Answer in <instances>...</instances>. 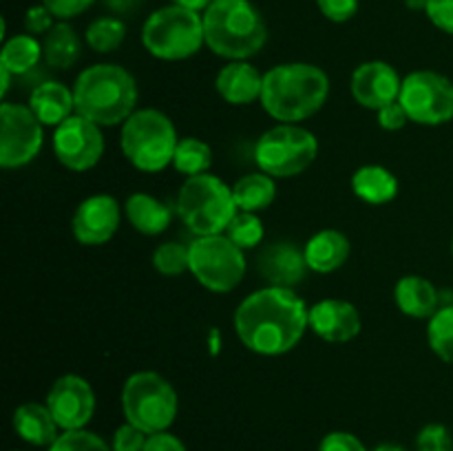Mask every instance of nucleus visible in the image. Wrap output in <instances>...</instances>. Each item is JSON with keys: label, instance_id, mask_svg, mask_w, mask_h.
<instances>
[{"label": "nucleus", "instance_id": "1", "mask_svg": "<svg viewBox=\"0 0 453 451\" xmlns=\"http://www.w3.org/2000/svg\"><path fill=\"white\" fill-rule=\"evenodd\" d=\"M305 327H310V310L290 287H261L234 312L239 340L261 356H281L295 349Z\"/></svg>", "mask_w": 453, "mask_h": 451}, {"label": "nucleus", "instance_id": "2", "mask_svg": "<svg viewBox=\"0 0 453 451\" xmlns=\"http://www.w3.org/2000/svg\"><path fill=\"white\" fill-rule=\"evenodd\" d=\"M330 96L326 71L308 62L277 65L264 75L261 106L279 124H299L312 118Z\"/></svg>", "mask_w": 453, "mask_h": 451}, {"label": "nucleus", "instance_id": "3", "mask_svg": "<svg viewBox=\"0 0 453 451\" xmlns=\"http://www.w3.org/2000/svg\"><path fill=\"white\" fill-rule=\"evenodd\" d=\"M75 113L97 126L124 124L137 104V82L119 65H93L73 84Z\"/></svg>", "mask_w": 453, "mask_h": 451}, {"label": "nucleus", "instance_id": "4", "mask_svg": "<svg viewBox=\"0 0 453 451\" xmlns=\"http://www.w3.org/2000/svg\"><path fill=\"white\" fill-rule=\"evenodd\" d=\"M203 35L217 56L248 60L264 49L268 27L250 0H215L203 11Z\"/></svg>", "mask_w": 453, "mask_h": 451}, {"label": "nucleus", "instance_id": "5", "mask_svg": "<svg viewBox=\"0 0 453 451\" xmlns=\"http://www.w3.org/2000/svg\"><path fill=\"white\" fill-rule=\"evenodd\" d=\"M237 212L233 188L211 172L186 177L177 195V215L197 237L224 234Z\"/></svg>", "mask_w": 453, "mask_h": 451}, {"label": "nucleus", "instance_id": "6", "mask_svg": "<svg viewBox=\"0 0 453 451\" xmlns=\"http://www.w3.org/2000/svg\"><path fill=\"white\" fill-rule=\"evenodd\" d=\"M177 144L175 124L157 109L135 111L122 124V153L142 172H159L171 166Z\"/></svg>", "mask_w": 453, "mask_h": 451}, {"label": "nucleus", "instance_id": "7", "mask_svg": "<svg viewBox=\"0 0 453 451\" xmlns=\"http://www.w3.org/2000/svg\"><path fill=\"white\" fill-rule=\"evenodd\" d=\"M142 44L153 57L166 62L186 60L206 44L203 16L190 9L168 4L150 13L142 29Z\"/></svg>", "mask_w": 453, "mask_h": 451}, {"label": "nucleus", "instance_id": "8", "mask_svg": "<svg viewBox=\"0 0 453 451\" xmlns=\"http://www.w3.org/2000/svg\"><path fill=\"white\" fill-rule=\"evenodd\" d=\"M177 409H180V398L175 387L157 371H137L124 383V416L146 436L166 432L177 418Z\"/></svg>", "mask_w": 453, "mask_h": 451}, {"label": "nucleus", "instance_id": "9", "mask_svg": "<svg viewBox=\"0 0 453 451\" xmlns=\"http://www.w3.org/2000/svg\"><path fill=\"white\" fill-rule=\"evenodd\" d=\"M319 140L299 124H279L265 131L255 146L261 172L270 177H296L312 166Z\"/></svg>", "mask_w": 453, "mask_h": 451}, {"label": "nucleus", "instance_id": "10", "mask_svg": "<svg viewBox=\"0 0 453 451\" xmlns=\"http://www.w3.org/2000/svg\"><path fill=\"white\" fill-rule=\"evenodd\" d=\"M190 272L211 292L234 290L246 274L243 250L228 234L197 237L190 243Z\"/></svg>", "mask_w": 453, "mask_h": 451}, {"label": "nucleus", "instance_id": "11", "mask_svg": "<svg viewBox=\"0 0 453 451\" xmlns=\"http://www.w3.org/2000/svg\"><path fill=\"white\" fill-rule=\"evenodd\" d=\"M398 102L410 122L441 126L453 119V82L436 71H414L403 80Z\"/></svg>", "mask_w": 453, "mask_h": 451}, {"label": "nucleus", "instance_id": "12", "mask_svg": "<svg viewBox=\"0 0 453 451\" xmlns=\"http://www.w3.org/2000/svg\"><path fill=\"white\" fill-rule=\"evenodd\" d=\"M44 124L25 104L4 102L0 106V166L20 168L38 157Z\"/></svg>", "mask_w": 453, "mask_h": 451}, {"label": "nucleus", "instance_id": "13", "mask_svg": "<svg viewBox=\"0 0 453 451\" xmlns=\"http://www.w3.org/2000/svg\"><path fill=\"white\" fill-rule=\"evenodd\" d=\"M102 126L91 119L73 113L53 131V153L58 162L75 172H84L96 166L104 155Z\"/></svg>", "mask_w": 453, "mask_h": 451}, {"label": "nucleus", "instance_id": "14", "mask_svg": "<svg viewBox=\"0 0 453 451\" xmlns=\"http://www.w3.org/2000/svg\"><path fill=\"white\" fill-rule=\"evenodd\" d=\"M47 407L65 432L82 429L96 411V394L88 380L78 374L60 376L47 394Z\"/></svg>", "mask_w": 453, "mask_h": 451}, {"label": "nucleus", "instance_id": "15", "mask_svg": "<svg viewBox=\"0 0 453 451\" xmlns=\"http://www.w3.org/2000/svg\"><path fill=\"white\" fill-rule=\"evenodd\" d=\"M122 221V208L111 195H93L75 210L71 230L82 246H102L111 241Z\"/></svg>", "mask_w": 453, "mask_h": 451}, {"label": "nucleus", "instance_id": "16", "mask_svg": "<svg viewBox=\"0 0 453 451\" xmlns=\"http://www.w3.org/2000/svg\"><path fill=\"white\" fill-rule=\"evenodd\" d=\"M403 80L389 62L370 60L363 62L352 73L349 91L361 106L372 111H380L392 104L401 96Z\"/></svg>", "mask_w": 453, "mask_h": 451}, {"label": "nucleus", "instance_id": "17", "mask_svg": "<svg viewBox=\"0 0 453 451\" xmlns=\"http://www.w3.org/2000/svg\"><path fill=\"white\" fill-rule=\"evenodd\" d=\"M357 305L343 299H323L310 308V327L327 343H348L361 332Z\"/></svg>", "mask_w": 453, "mask_h": 451}, {"label": "nucleus", "instance_id": "18", "mask_svg": "<svg viewBox=\"0 0 453 451\" xmlns=\"http://www.w3.org/2000/svg\"><path fill=\"white\" fill-rule=\"evenodd\" d=\"M257 270L270 286L290 287L292 290L296 283L303 281L310 268L305 255L295 243L277 241L261 248L259 255H257Z\"/></svg>", "mask_w": 453, "mask_h": 451}, {"label": "nucleus", "instance_id": "19", "mask_svg": "<svg viewBox=\"0 0 453 451\" xmlns=\"http://www.w3.org/2000/svg\"><path fill=\"white\" fill-rule=\"evenodd\" d=\"M217 93L233 106H246L261 100L264 75L246 60H230L217 73Z\"/></svg>", "mask_w": 453, "mask_h": 451}, {"label": "nucleus", "instance_id": "20", "mask_svg": "<svg viewBox=\"0 0 453 451\" xmlns=\"http://www.w3.org/2000/svg\"><path fill=\"white\" fill-rule=\"evenodd\" d=\"M29 106L35 113V118L44 124V126H60L65 119H69L75 111V97L66 84L62 82H49L38 84L31 91Z\"/></svg>", "mask_w": 453, "mask_h": 451}, {"label": "nucleus", "instance_id": "21", "mask_svg": "<svg viewBox=\"0 0 453 451\" xmlns=\"http://www.w3.org/2000/svg\"><path fill=\"white\" fill-rule=\"evenodd\" d=\"M303 255L312 272L330 274L348 261L349 239L339 230H321L305 243Z\"/></svg>", "mask_w": 453, "mask_h": 451}, {"label": "nucleus", "instance_id": "22", "mask_svg": "<svg viewBox=\"0 0 453 451\" xmlns=\"http://www.w3.org/2000/svg\"><path fill=\"white\" fill-rule=\"evenodd\" d=\"M396 305L403 314L411 318H432L438 312L441 294L432 281L418 274H407L396 283Z\"/></svg>", "mask_w": 453, "mask_h": 451}, {"label": "nucleus", "instance_id": "23", "mask_svg": "<svg viewBox=\"0 0 453 451\" xmlns=\"http://www.w3.org/2000/svg\"><path fill=\"white\" fill-rule=\"evenodd\" d=\"M124 215H127L128 224L137 230V233L146 234V237H155L162 234L164 230L171 226L173 210L157 197L146 193H135L127 199L124 203Z\"/></svg>", "mask_w": 453, "mask_h": 451}, {"label": "nucleus", "instance_id": "24", "mask_svg": "<svg viewBox=\"0 0 453 451\" xmlns=\"http://www.w3.org/2000/svg\"><path fill=\"white\" fill-rule=\"evenodd\" d=\"M13 429L22 440L38 447H51L58 440V423L47 405L25 402L13 414Z\"/></svg>", "mask_w": 453, "mask_h": 451}, {"label": "nucleus", "instance_id": "25", "mask_svg": "<svg viewBox=\"0 0 453 451\" xmlns=\"http://www.w3.org/2000/svg\"><path fill=\"white\" fill-rule=\"evenodd\" d=\"M352 190L361 202L372 203V206H383L398 195V180L389 168L370 164V166H361L354 172Z\"/></svg>", "mask_w": 453, "mask_h": 451}, {"label": "nucleus", "instance_id": "26", "mask_svg": "<svg viewBox=\"0 0 453 451\" xmlns=\"http://www.w3.org/2000/svg\"><path fill=\"white\" fill-rule=\"evenodd\" d=\"M42 51L44 62L51 69L65 71L71 69L80 60V56H82V42H80L73 27L66 25V22H58V25H53L44 34Z\"/></svg>", "mask_w": 453, "mask_h": 451}, {"label": "nucleus", "instance_id": "27", "mask_svg": "<svg viewBox=\"0 0 453 451\" xmlns=\"http://www.w3.org/2000/svg\"><path fill=\"white\" fill-rule=\"evenodd\" d=\"M233 195L239 210L257 215L273 206L277 197V184H274V177L265 172H248L233 186Z\"/></svg>", "mask_w": 453, "mask_h": 451}, {"label": "nucleus", "instance_id": "28", "mask_svg": "<svg viewBox=\"0 0 453 451\" xmlns=\"http://www.w3.org/2000/svg\"><path fill=\"white\" fill-rule=\"evenodd\" d=\"M40 57H44L42 44L35 40V35L22 34L4 40L3 53H0V66L12 71L13 75L29 73L34 66H38Z\"/></svg>", "mask_w": 453, "mask_h": 451}, {"label": "nucleus", "instance_id": "29", "mask_svg": "<svg viewBox=\"0 0 453 451\" xmlns=\"http://www.w3.org/2000/svg\"><path fill=\"white\" fill-rule=\"evenodd\" d=\"M173 166L186 177L203 175L212 166V149L199 137H184L177 144Z\"/></svg>", "mask_w": 453, "mask_h": 451}, {"label": "nucleus", "instance_id": "30", "mask_svg": "<svg viewBox=\"0 0 453 451\" xmlns=\"http://www.w3.org/2000/svg\"><path fill=\"white\" fill-rule=\"evenodd\" d=\"M124 38H127V25L115 16L96 18L84 34L88 47L97 53L115 51L124 42Z\"/></svg>", "mask_w": 453, "mask_h": 451}, {"label": "nucleus", "instance_id": "31", "mask_svg": "<svg viewBox=\"0 0 453 451\" xmlns=\"http://www.w3.org/2000/svg\"><path fill=\"white\" fill-rule=\"evenodd\" d=\"M427 340L438 358L453 365V305H442L429 318Z\"/></svg>", "mask_w": 453, "mask_h": 451}, {"label": "nucleus", "instance_id": "32", "mask_svg": "<svg viewBox=\"0 0 453 451\" xmlns=\"http://www.w3.org/2000/svg\"><path fill=\"white\" fill-rule=\"evenodd\" d=\"M153 268L164 277H177L190 270V248L184 243L166 241L155 248Z\"/></svg>", "mask_w": 453, "mask_h": 451}, {"label": "nucleus", "instance_id": "33", "mask_svg": "<svg viewBox=\"0 0 453 451\" xmlns=\"http://www.w3.org/2000/svg\"><path fill=\"white\" fill-rule=\"evenodd\" d=\"M226 234H228L242 250H250V248H257L264 241V224H261L259 215H255V212L239 210L237 215L233 217V221H230Z\"/></svg>", "mask_w": 453, "mask_h": 451}, {"label": "nucleus", "instance_id": "34", "mask_svg": "<svg viewBox=\"0 0 453 451\" xmlns=\"http://www.w3.org/2000/svg\"><path fill=\"white\" fill-rule=\"evenodd\" d=\"M49 451H111L106 442L100 436L84 429H73V432H65Z\"/></svg>", "mask_w": 453, "mask_h": 451}, {"label": "nucleus", "instance_id": "35", "mask_svg": "<svg viewBox=\"0 0 453 451\" xmlns=\"http://www.w3.org/2000/svg\"><path fill=\"white\" fill-rule=\"evenodd\" d=\"M453 440L445 424H427L420 429L416 438V449L418 451H451Z\"/></svg>", "mask_w": 453, "mask_h": 451}, {"label": "nucleus", "instance_id": "36", "mask_svg": "<svg viewBox=\"0 0 453 451\" xmlns=\"http://www.w3.org/2000/svg\"><path fill=\"white\" fill-rule=\"evenodd\" d=\"M146 440H149V438H146V433L142 432V429L127 423L115 432L113 451H144Z\"/></svg>", "mask_w": 453, "mask_h": 451}, {"label": "nucleus", "instance_id": "37", "mask_svg": "<svg viewBox=\"0 0 453 451\" xmlns=\"http://www.w3.org/2000/svg\"><path fill=\"white\" fill-rule=\"evenodd\" d=\"M323 16L332 22H348L357 16L358 0H317Z\"/></svg>", "mask_w": 453, "mask_h": 451}, {"label": "nucleus", "instance_id": "38", "mask_svg": "<svg viewBox=\"0 0 453 451\" xmlns=\"http://www.w3.org/2000/svg\"><path fill=\"white\" fill-rule=\"evenodd\" d=\"M425 13L438 29L453 35V0H429Z\"/></svg>", "mask_w": 453, "mask_h": 451}, {"label": "nucleus", "instance_id": "39", "mask_svg": "<svg viewBox=\"0 0 453 451\" xmlns=\"http://www.w3.org/2000/svg\"><path fill=\"white\" fill-rule=\"evenodd\" d=\"M96 0H42L44 7L60 20H69V18L80 16L87 11Z\"/></svg>", "mask_w": 453, "mask_h": 451}, {"label": "nucleus", "instance_id": "40", "mask_svg": "<svg viewBox=\"0 0 453 451\" xmlns=\"http://www.w3.org/2000/svg\"><path fill=\"white\" fill-rule=\"evenodd\" d=\"M319 451H367L363 442L354 433L348 432H332L323 438Z\"/></svg>", "mask_w": 453, "mask_h": 451}, {"label": "nucleus", "instance_id": "41", "mask_svg": "<svg viewBox=\"0 0 453 451\" xmlns=\"http://www.w3.org/2000/svg\"><path fill=\"white\" fill-rule=\"evenodd\" d=\"M53 13L49 11L44 4H35V7H29V11L25 13V29L29 31L31 35L47 34L53 27Z\"/></svg>", "mask_w": 453, "mask_h": 451}, {"label": "nucleus", "instance_id": "42", "mask_svg": "<svg viewBox=\"0 0 453 451\" xmlns=\"http://www.w3.org/2000/svg\"><path fill=\"white\" fill-rule=\"evenodd\" d=\"M376 113H379L380 128H385V131H401V128L410 122L405 109H403V104L398 100L392 102V104L383 106V109L376 111Z\"/></svg>", "mask_w": 453, "mask_h": 451}, {"label": "nucleus", "instance_id": "43", "mask_svg": "<svg viewBox=\"0 0 453 451\" xmlns=\"http://www.w3.org/2000/svg\"><path fill=\"white\" fill-rule=\"evenodd\" d=\"M144 451H186V447L184 442H181L177 436H173V433L159 432V433H153V436H149V440H146L144 445Z\"/></svg>", "mask_w": 453, "mask_h": 451}, {"label": "nucleus", "instance_id": "44", "mask_svg": "<svg viewBox=\"0 0 453 451\" xmlns=\"http://www.w3.org/2000/svg\"><path fill=\"white\" fill-rule=\"evenodd\" d=\"M102 3L115 13H133L137 7H140L142 0H102Z\"/></svg>", "mask_w": 453, "mask_h": 451}, {"label": "nucleus", "instance_id": "45", "mask_svg": "<svg viewBox=\"0 0 453 451\" xmlns=\"http://www.w3.org/2000/svg\"><path fill=\"white\" fill-rule=\"evenodd\" d=\"M173 4H177V7H184V9H190V11H206L208 7H211L215 0H171Z\"/></svg>", "mask_w": 453, "mask_h": 451}, {"label": "nucleus", "instance_id": "46", "mask_svg": "<svg viewBox=\"0 0 453 451\" xmlns=\"http://www.w3.org/2000/svg\"><path fill=\"white\" fill-rule=\"evenodd\" d=\"M0 73H3V88H0V93H3V97H4L9 91V82H12L13 73L9 69H4V66H0Z\"/></svg>", "mask_w": 453, "mask_h": 451}, {"label": "nucleus", "instance_id": "47", "mask_svg": "<svg viewBox=\"0 0 453 451\" xmlns=\"http://www.w3.org/2000/svg\"><path fill=\"white\" fill-rule=\"evenodd\" d=\"M405 4L410 9H414V11H427L429 0H405Z\"/></svg>", "mask_w": 453, "mask_h": 451}, {"label": "nucleus", "instance_id": "48", "mask_svg": "<svg viewBox=\"0 0 453 451\" xmlns=\"http://www.w3.org/2000/svg\"><path fill=\"white\" fill-rule=\"evenodd\" d=\"M374 451H405V449L398 445H379Z\"/></svg>", "mask_w": 453, "mask_h": 451}, {"label": "nucleus", "instance_id": "49", "mask_svg": "<svg viewBox=\"0 0 453 451\" xmlns=\"http://www.w3.org/2000/svg\"><path fill=\"white\" fill-rule=\"evenodd\" d=\"M451 252H453V239H451Z\"/></svg>", "mask_w": 453, "mask_h": 451}]
</instances>
